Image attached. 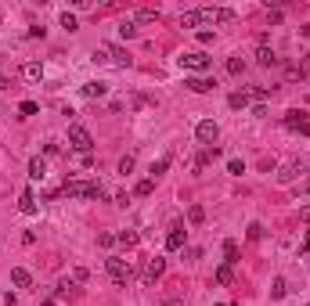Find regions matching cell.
Wrapping results in <instances>:
<instances>
[{"label": "cell", "instance_id": "obj_1", "mask_svg": "<svg viewBox=\"0 0 310 306\" xmlns=\"http://www.w3.org/2000/svg\"><path fill=\"white\" fill-rule=\"evenodd\" d=\"M105 270H108V278L119 285V288H127V281L134 278V266H130L127 259H119V256H108V259H105Z\"/></svg>", "mask_w": 310, "mask_h": 306}, {"label": "cell", "instance_id": "obj_2", "mask_svg": "<svg viewBox=\"0 0 310 306\" xmlns=\"http://www.w3.org/2000/svg\"><path fill=\"white\" fill-rule=\"evenodd\" d=\"M69 148H76V151H90V148H94L90 130L80 126V123H72V126H69Z\"/></svg>", "mask_w": 310, "mask_h": 306}, {"label": "cell", "instance_id": "obj_3", "mask_svg": "<svg viewBox=\"0 0 310 306\" xmlns=\"http://www.w3.org/2000/svg\"><path fill=\"white\" fill-rule=\"evenodd\" d=\"M209 54H202V51H188V54H180V69H188V72H209Z\"/></svg>", "mask_w": 310, "mask_h": 306}, {"label": "cell", "instance_id": "obj_4", "mask_svg": "<svg viewBox=\"0 0 310 306\" xmlns=\"http://www.w3.org/2000/svg\"><path fill=\"white\" fill-rule=\"evenodd\" d=\"M216 137H220V126H216L213 119H202V123L195 126V141H199L202 148H213V144H216Z\"/></svg>", "mask_w": 310, "mask_h": 306}, {"label": "cell", "instance_id": "obj_5", "mask_svg": "<svg viewBox=\"0 0 310 306\" xmlns=\"http://www.w3.org/2000/svg\"><path fill=\"white\" fill-rule=\"evenodd\" d=\"M285 126H289V130H296V133H303V137H310V116H306L303 108L285 112Z\"/></svg>", "mask_w": 310, "mask_h": 306}, {"label": "cell", "instance_id": "obj_6", "mask_svg": "<svg viewBox=\"0 0 310 306\" xmlns=\"http://www.w3.org/2000/svg\"><path fill=\"white\" fill-rule=\"evenodd\" d=\"M163 274H166V259H159V256H155V259H148V263H144V270H141L144 285H155Z\"/></svg>", "mask_w": 310, "mask_h": 306}, {"label": "cell", "instance_id": "obj_7", "mask_svg": "<svg viewBox=\"0 0 310 306\" xmlns=\"http://www.w3.org/2000/svg\"><path fill=\"white\" fill-rule=\"evenodd\" d=\"M87 184H90V180H80V177H65L61 191H65L69 198H87Z\"/></svg>", "mask_w": 310, "mask_h": 306}, {"label": "cell", "instance_id": "obj_8", "mask_svg": "<svg viewBox=\"0 0 310 306\" xmlns=\"http://www.w3.org/2000/svg\"><path fill=\"white\" fill-rule=\"evenodd\" d=\"M184 87H188L191 94H209V90L216 87V80H206V76H188Z\"/></svg>", "mask_w": 310, "mask_h": 306}, {"label": "cell", "instance_id": "obj_9", "mask_svg": "<svg viewBox=\"0 0 310 306\" xmlns=\"http://www.w3.org/2000/svg\"><path fill=\"white\" fill-rule=\"evenodd\" d=\"M184 242H188V231H184V227H170V234H166V249H170V252H180Z\"/></svg>", "mask_w": 310, "mask_h": 306}, {"label": "cell", "instance_id": "obj_10", "mask_svg": "<svg viewBox=\"0 0 310 306\" xmlns=\"http://www.w3.org/2000/svg\"><path fill=\"white\" fill-rule=\"evenodd\" d=\"M22 76H25L29 83H40V80H44V65H40V61H25V65H22Z\"/></svg>", "mask_w": 310, "mask_h": 306}, {"label": "cell", "instance_id": "obj_11", "mask_svg": "<svg viewBox=\"0 0 310 306\" xmlns=\"http://www.w3.org/2000/svg\"><path fill=\"white\" fill-rule=\"evenodd\" d=\"M105 47H108V61H115L119 69H130V54L123 47H112V44H105Z\"/></svg>", "mask_w": 310, "mask_h": 306}, {"label": "cell", "instance_id": "obj_12", "mask_svg": "<svg viewBox=\"0 0 310 306\" xmlns=\"http://www.w3.org/2000/svg\"><path fill=\"white\" fill-rule=\"evenodd\" d=\"M11 285L15 288H29L33 285V274L25 270V266H15V270H11Z\"/></svg>", "mask_w": 310, "mask_h": 306}, {"label": "cell", "instance_id": "obj_13", "mask_svg": "<svg viewBox=\"0 0 310 306\" xmlns=\"http://www.w3.org/2000/svg\"><path fill=\"white\" fill-rule=\"evenodd\" d=\"M47 177V162L36 155V159H29V180H44Z\"/></svg>", "mask_w": 310, "mask_h": 306}, {"label": "cell", "instance_id": "obj_14", "mask_svg": "<svg viewBox=\"0 0 310 306\" xmlns=\"http://www.w3.org/2000/svg\"><path fill=\"white\" fill-rule=\"evenodd\" d=\"M238 256H242V252H238V242H231V238H227V242H224V263H227V266H235Z\"/></svg>", "mask_w": 310, "mask_h": 306}, {"label": "cell", "instance_id": "obj_15", "mask_svg": "<svg viewBox=\"0 0 310 306\" xmlns=\"http://www.w3.org/2000/svg\"><path fill=\"white\" fill-rule=\"evenodd\" d=\"M249 101H253V94H249V90H235V94L227 97V105H231V108H249Z\"/></svg>", "mask_w": 310, "mask_h": 306}, {"label": "cell", "instance_id": "obj_16", "mask_svg": "<svg viewBox=\"0 0 310 306\" xmlns=\"http://www.w3.org/2000/svg\"><path fill=\"white\" fill-rule=\"evenodd\" d=\"M18 209H22L25 216H33V213H36V195H33V191H22V198H18Z\"/></svg>", "mask_w": 310, "mask_h": 306}, {"label": "cell", "instance_id": "obj_17", "mask_svg": "<svg viewBox=\"0 0 310 306\" xmlns=\"http://www.w3.org/2000/svg\"><path fill=\"white\" fill-rule=\"evenodd\" d=\"M170 162H173V155H163V159H155V162H151V169H148V173H151V180H155V177H163V173L170 169Z\"/></svg>", "mask_w": 310, "mask_h": 306}, {"label": "cell", "instance_id": "obj_18", "mask_svg": "<svg viewBox=\"0 0 310 306\" xmlns=\"http://www.w3.org/2000/svg\"><path fill=\"white\" fill-rule=\"evenodd\" d=\"M213 278H216V285H231V281H235V270H231V266H227V263H220Z\"/></svg>", "mask_w": 310, "mask_h": 306}, {"label": "cell", "instance_id": "obj_19", "mask_svg": "<svg viewBox=\"0 0 310 306\" xmlns=\"http://www.w3.org/2000/svg\"><path fill=\"white\" fill-rule=\"evenodd\" d=\"M105 90H108V87H105L101 80H90V83H83V94H87V97H105Z\"/></svg>", "mask_w": 310, "mask_h": 306}, {"label": "cell", "instance_id": "obj_20", "mask_svg": "<svg viewBox=\"0 0 310 306\" xmlns=\"http://www.w3.org/2000/svg\"><path fill=\"white\" fill-rule=\"evenodd\" d=\"M199 25H202L199 11H184V15H180V29H199Z\"/></svg>", "mask_w": 310, "mask_h": 306}, {"label": "cell", "instance_id": "obj_21", "mask_svg": "<svg viewBox=\"0 0 310 306\" xmlns=\"http://www.w3.org/2000/svg\"><path fill=\"white\" fill-rule=\"evenodd\" d=\"M115 242L127 245V249H134V245L141 242V234H137V231H119V234H115Z\"/></svg>", "mask_w": 310, "mask_h": 306}, {"label": "cell", "instance_id": "obj_22", "mask_svg": "<svg viewBox=\"0 0 310 306\" xmlns=\"http://www.w3.org/2000/svg\"><path fill=\"white\" fill-rule=\"evenodd\" d=\"M87 198H90V202H101V198H105V187H101V180H90V184H87Z\"/></svg>", "mask_w": 310, "mask_h": 306}, {"label": "cell", "instance_id": "obj_23", "mask_svg": "<svg viewBox=\"0 0 310 306\" xmlns=\"http://www.w3.org/2000/svg\"><path fill=\"white\" fill-rule=\"evenodd\" d=\"M151 191H155V180L148 177V180H137V187H134V195H137V198H148Z\"/></svg>", "mask_w": 310, "mask_h": 306}, {"label": "cell", "instance_id": "obj_24", "mask_svg": "<svg viewBox=\"0 0 310 306\" xmlns=\"http://www.w3.org/2000/svg\"><path fill=\"white\" fill-rule=\"evenodd\" d=\"M256 61H260V65H274L278 58H274V51H270L267 44H260V51H256Z\"/></svg>", "mask_w": 310, "mask_h": 306}, {"label": "cell", "instance_id": "obj_25", "mask_svg": "<svg viewBox=\"0 0 310 306\" xmlns=\"http://www.w3.org/2000/svg\"><path fill=\"white\" fill-rule=\"evenodd\" d=\"M285 292H289V281L274 278V285H270V299H285Z\"/></svg>", "mask_w": 310, "mask_h": 306}, {"label": "cell", "instance_id": "obj_26", "mask_svg": "<svg viewBox=\"0 0 310 306\" xmlns=\"http://www.w3.org/2000/svg\"><path fill=\"white\" fill-rule=\"evenodd\" d=\"M296 173H303V162H289V166L282 169V184H289V180H296Z\"/></svg>", "mask_w": 310, "mask_h": 306}, {"label": "cell", "instance_id": "obj_27", "mask_svg": "<svg viewBox=\"0 0 310 306\" xmlns=\"http://www.w3.org/2000/svg\"><path fill=\"white\" fill-rule=\"evenodd\" d=\"M119 36H123V40H134V36H137V25H134L130 18H123V22H119Z\"/></svg>", "mask_w": 310, "mask_h": 306}, {"label": "cell", "instance_id": "obj_28", "mask_svg": "<svg viewBox=\"0 0 310 306\" xmlns=\"http://www.w3.org/2000/svg\"><path fill=\"white\" fill-rule=\"evenodd\" d=\"M213 22H235V11L231 8H213Z\"/></svg>", "mask_w": 310, "mask_h": 306}, {"label": "cell", "instance_id": "obj_29", "mask_svg": "<svg viewBox=\"0 0 310 306\" xmlns=\"http://www.w3.org/2000/svg\"><path fill=\"white\" fill-rule=\"evenodd\" d=\"M227 72H231V76H242V72H245V61H242V58H227Z\"/></svg>", "mask_w": 310, "mask_h": 306}, {"label": "cell", "instance_id": "obj_30", "mask_svg": "<svg viewBox=\"0 0 310 306\" xmlns=\"http://www.w3.org/2000/svg\"><path fill=\"white\" fill-rule=\"evenodd\" d=\"M188 220H191V223H202V220H206V209H202V206H188Z\"/></svg>", "mask_w": 310, "mask_h": 306}, {"label": "cell", "instance_id": "obj_31", "mask_svg": "<svg viewBox=\"0 0 310 306\" xmlns=\"http://www.w3.org/2000/svg\"><path fill=\"white\" fill-rule=\"evenodd\" d=\"M137 22H159V11H155V8H141L137 11Z\"/></svg>", "mask_w": 310, "mask_h": 306}, {"label": "cell", "instance_id": "obj_32", "mask_svg": "<svg viewBox=\"0 0 310 306\" xmlns=\"http://www.w3.org/2000/svg\"><path fill=\"white\" fill-rule=\"evenodd\" d=\"M227 173L242 177V173H245V162H242V159H227Z\"/></svg>", "mask_w": 310, "mask_h": 306}, {"label": "cell", "instance_id": "obj_33", "mask_svg": "<svg viewBox=\"0 0 310 306\" xmlns=\"http://www.w3.org/2000/svg\"><path fill=\"white\" fill-rule=\"evenodd\" d=\"M18 112H22V116H36V112H40V105H36V101H22Z\"/></svg>", "mask_w": 310, "mask_h": 306}, {"label": "cell", "instance_id": "obj_34", "mask_svg": "<svg viewBox=\"0 0 310 306\" xmlns=\"http://www.w3.org/2000/svg\"><path fill=\"white\" fill-rule=\"evenodd\" d=\"M245 234H249V242H260V238H263V223H249Z\"/></svg>", "mask_w": 310, "mask_h": 306}, {"label": "cell", "instance_id": "obj_35", "mask_svg": "<svg viewBox=\"0 0 310 306\" xmlns=\"http://www.w3.org/2000/svg\"><path fill=\"white\" fill-rule=\"evenodd\" d=\"M61 29H69V32L76 29V15H72V11H65V15H61Z\"/></svg>", "mask_w": 310, "mask_h": 306}, {"label": "cell", "instance_id": "obj_36", "mask_svg": "<svg viewBox=\"0 0 310 306\" xmlns=\"http://www.w3.org/2000/svg\"><path fill=\"white\" fill-rule=\"evenodd\" d=\"M130 169H134V155H127V159H119V173H123V177H127V173H130Z\"/></svg>", "mask_w": 310, "mask_h": 306}, {"label": "cell", "instance_id": "obj_37", "mask_svg": "<svg viewBox=\"0 0 310 306\" xmlns=\"http://www.w3.org/2000/svg\"><path fill=\"white\" fill-rule=\"evenodd\" d=\"M195 36H199V44H213V32H209V29H199Z\"/></svg>", "mask_w": 310, "mask_h": 306}, {"label": "cell", "instance_id": "obj_38", "mask_svg": "<svg viewBox=\"0 0 310 306\" xmlns=\"http://www.w3.org/2000/svg\"><path fill=\"white\" fill-rule=\"evenodd\" d=\"M72 278H76V281H87L90 274H87V266H76V270H72Z\"/></svg>", "mask_w": 310, "mask_h": 306}, {"label": "cell", "instance_id": "obj_39", "mask_svg": "<svg viewBox=\"0 0 310 306\" xmlns=\"http://www.w3.org/2000/svg\"><path fill=\"white\" fill-rule=\"evenodd\" d=\"M98 245H101V249H108V245H115V234H101V238H98Z\"/></svg>", "mask_w": 310, "mask_h": 306}, {"label": "cell", "instance_id": "obj_40", "mask_svg": "<svg viewBox=\"0 0 310 306\" xmlns=\"http://www.w3.org/2000/svg\"><path fill=\"white\" fill-rule=\"evenodd\" d=\"M299 252H310V234H306V238L299 242Z\"/></svg>", "mask_w": 310, "mask_h": 306}, {"label": "cell", "instance_id": "obj_41", "mask_svg": "<svg viewBox=\"0 0 310 306\" xmlns=\"http://www.w3.org/2000/svg\"><path fill=\"white\" fill-rule=\"evenodd\" d=\"M159 306H180V299H163Z\"/></svg>", "mask_w": 310, "mask_h": 306}, {"label": "cell", "instance_id": "obj_42", "mask_svg": "<svg viewBox=\"0 0 310 306\" xmlns=\"http://www.w3.org/2000/svg\"><path fill=\"white\" fill-rule=\"evenodd\" d=\"M11 87V80H8V76H0V90H8Z\"/></svg>", "mask_w": 310, "mask_h": 306}, {"label": "cell", "instance_id": "obj_43", "mask_svg": "<svg viewBox=\"0 0 310 306\" xmlns=\"http://www.w3.org/2000/svg\"><path fill=\"white\" fill-rule=\"evenodd\" d=\"M303 216H306V227H310V209H306V213H303Z\"/></svg>", "mask_w": 310, "mask_h": 306}, {"label": "cell", "instance_id": "obj_44", "mask_svg": "<svg viewBox=\"0 0 310 306\" xmlns=\"http://www.w3.org/2000/svg\"><path fill=\"white\" fill-rule=\"evenodd\" d=\"M306 195H310V180H306Z\"/></svg>", "mask_w": 310, "mask_h": 306}, {"label": "cell", "instance_id": "obj_45", "mask_svg": "<svg viewBox=\"0 0 310 306\" xmlns=\"http://www.w3.org/2000/svg\"><path fill=\"white\" fill-rule=\"evenodd\" d=\"M216 306H224V302H216Z\"/></svg>", "mask_w": 310, "mask_h": 306}]
</instances>
